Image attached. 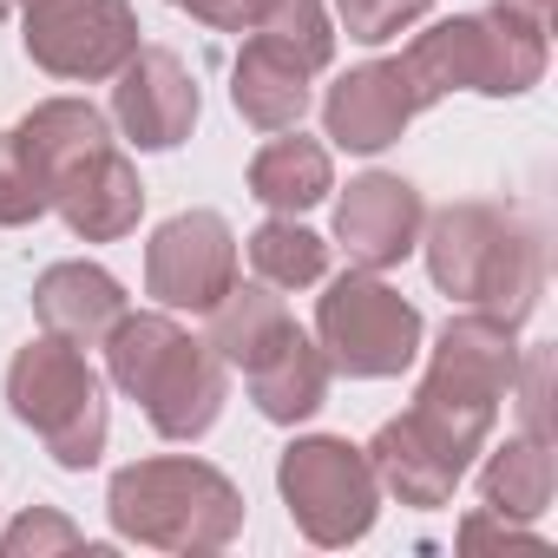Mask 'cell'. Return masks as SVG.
Instances as JSON below:
<instances>
[{
	"label": "cell",
	"mask_w": 558,
	"mask_h": 558,
	"mask_svg": "<svg viewBox=\"0 0 558 558\" xmlns=\"http://www.w3.org/2000/svg\"><path fill=\"white\" fill-rule=\"evenodd\" d=\"M421 250L434 290L460 310L519 329L545 296V236L519 204H486V197L447 204L421 223Z\"/></svg>",
	"instance_id": "1"
},
{
	"label": "cell",
	"mask_w": 558,
	"mask_h": 558,
	"mask_svg": "<svg viewBox=\"0 0 558 558\" xmlns=\"http://www.w3.org/2000/svg\"><path fill=\"white\" fill-rule=\"evenodd\" d=\"M99 349H106L112 388L132 395L165 440H204L217 427L230 401V368L210 355V342L184 336L171 310H145V316L125 310Z\"/></svg>",
	"instance_id": "2"
},
{
	"label": "cell",
	"mask_w": 558,
	"mask_h": 558,
	"mask_svg": "<svg viewBox=\"0 0 558 558\" xmlns=\"http://www.w3.org/2000/svg\"><path fill=\"white\" fill-rule=\"evenodd\" d=\"M112 532L151 551H223L243 532V493L230 473L191 453L132 460L106 486Z\"/></svg>",
	"instance_id": "3"
},
{
	"label": "cell",
	"mask_w": 558,
	"mask_h": 558,
	"mask_svg": "<svg viewBox=\"0 0 558 558\" xmlns=\"http://www.w3.org/2000/svg\"><path fill=\"white\" fill-rule=\"evenodd\" d=\"M401 73L421 99V112L447 93H486V99H519L545 80V34L519 27L506 14H453L427 34L408 40Z\"/></svg>",
	"instance_id": "4"
},
{
	"label": "cell",
	"mask_w": 558,
	"mask_h": 558,
	"mask_svg": "<svg viewBox=\"0 0 558 558\" xmlns=\"http://www.w3.org/2000/svg\"><path fill=\"white\" fill-rule=\"evenodd\" d=\"M8 408L21 427H34L53 453V466L66 473H86L99 466L106 453V434H112V414H106V381L99 368L60 342V336H34L14 362H8Z\"/></svg>",
	"instance_id": "5"
},
{
	"label": "cell",
	"mask_w": 558,
	"mask_h": 558,
	"mask_svg": "<svg viewBox=\"0 0 558 558\" xmlns=\"http://www.w3.org/2000/svg\"><path fill=\"white\" fill-rule=\"evenodd\" d=\"M276 493H283L296 532L310 545H355L381 519V480L368 453L342 434H303L276 460Z\"/></svg>",
	"instance_id": "6"
},
{
	"label": "cell",
	"mask_w": 558,
	"mask_h": 558,
	"mask_svg": "<svg viewBox=\"0 0 558 558\" xmlns=\"http://www.w3.org/2000/svg\"><path fill=\"white\" fill-rule=\"evenodd\" d=\"M421 336H427L421 310L395 283H381V269L336 276L316 303V342H323L329 368L349 381H388V375L414 368Z\"/></svg>",
	"instance_id": "7"
},
{
	"label": "cell",
	"mask_w": 558,
	"mask_h": 558,
	"mask_svg": "<svg viewBox=\"0 0 558 558\" xmlns=\"http://www.w3.org/2000/svg\"><path fill=\"white\" fill-rule=\"evenodd\" d=\"M21 47L53 80H112L145 40L125 0H21Z\"/></svg>",
	"instance_id": "8"
},
{
	"label": "cell",
	"mask_w": 558,
	"mask_h": 558,
	"mask_svg": "<svg viewBox=\"0 0 558 558\" xmlns=\"http://www.w3.org/2000/svg\"><path fill=\"white\" fill-rule=\"evenodd\" d=\"M236 283V230L217 210H178L145 243V296L158 310L204 316Z\"/></svg>",
	"instance_id": "9"
},
{
	"label": "cell",
	"mask_w": 558,
	"mask_h": 558,
	"mask_svg": "<svg viewBox=\"0 0 558 558\" xmlns=\"http://www.w3.org/2000/svg\"><path fill=\"white\" fill-rule=\"evenodd\" d=\"M112 119L138 151H178L197 125V80L171 47H138L119 73H112Z\"/></svg>",
	"instance_id": "10"
},
{
	"label": "cell",
	"mask_w": 558,
	"mask_h": 558,
	"mask_svg": "<svg viewBox=\"0 0 558 558\" xmlns=\"http://www.w3.org/2000/svg\"><path fill=\"white\" fill-rule=\"evenodd\" d=\"M427 204L401 171H362L336 197V243L349 250L355 269H395L421 250Z\"/></svg>",
	"instance_id": "11"
},
{
	"label": "cell",
	"mask_w": 558,
	"mask_h": 558,
	"mask_svg": "<svg viewBox=\"0 0 558 558\" xmlns=\"http://www.w3.org/2000/svg\"><path fill=\"white\" fill-rule=\"evenodd\" d=\"M421 99L401 73V60H368V66H349L329 93H323V138L336 151H388L408 125H414Z\"/></svg>",
	"instance_id": "12"
},
{
	"label": "cell",
	"mask_w": 558,
	"mask_h": 558,
	"mask_svg": "<svg viewBox=\"0 0 558 558\" xmlns=\"http://www.w3.org/2000/svg\"><path fill=\"white\" fill-rule=\"evenodd\" d=\"M53 210L66 217V230H73L80 243H119V236H132L138 217H145L138 165H132L119 145L93 151L80 171H66V178L53 184Z\"/></svg>",
	"instance_id": "13"
},
{
	"label": "cell",
	"mask_w": 558,
	"mask_h": 558,
	"mask_svg": "<svg viewBox=\"0 0 558 558\" xmlns=\"http://www.w3.org/2000/svg\"><path fill=\"white\" fill-rule=\"evenodd\" d=\"M34 316H40L47 336L73 342V349H99L106 329L125 316V283L106 263H86V256L53 263V269H40V283H34Z\"/></svg>",
	"instance_id": "14"
},
{
	"label": "cell",
	"mask_w": 558,
	"mask_h": 558,
	"mask_svg": "<svg viewBox=\"0 0 558 558\" xmlns=\"http://www.w3.org/2000/svg\"><path fill=\"white\" fill-rule=\"evenodd\" d=\"M329 381H336V368H329L323 342H316V336H303V329H290V336L276 342L256 368H243V388H250L256 414H263V421H276V427L310 421V414L329 401Z\"/></svg>",
	"instance_id": "15"
},
{
	"label": "cell",
	"mask_w": 558,
	"mask_h": 558,
	"mask_svg": "<svg viewBox=\"0 0 558 558\" xmlns=\"http://www.w3.org/2000/svg\"><path fill=\"white\" fill-rule=\"evenodd\" d=\"M14 145H21V158L34 165V178H40L47 197H53V184H60L66 171H80L93 151L112 145V119H106L93 99H40V106L14 125Z\"/></svg>",
	"instance_id": "16"
},
{
	"label": "cell",
	"mask_w": 558,
	"mask_h": 558,
	"mask_svg": "<svg viewBox=\"0 0 558 558\" xmlns=\"http://www.w3.org/2000/svg\"><path fill=\"white\" fill-rule=\"evenodd\" d=\"M230 106L256 132H290L310 112V73L290 53H276L263 34H250L243 53H236V66H230Z\"/></svg>",
	"instance_id": "17"
},
{
	"label": "cell",
	"mask_w": 558,
	"mask_h": 558,
	"mask_svg": "<svg viewBox=\"0 0 558 558\" xmlns=\"http://www.w3.org/2000/svg\"><path fill=\"white\" fill-rule=\"evenodd\" d=\"M204 323H210L204 342H210V355H217L223 368H256L276 342L296 329L283 290H269V283H230V290L204 310Z\"/></svg>",
	"instance_id": "18"
},
{
	"label": "cell",
	"mask_w": 558,
	"mask_h": 558,
	"mask_svg": "<svg viewBox=\"0 0 558 558\" xmlns=\"http://www.w3.org/2000/svg\"><path fill=\"white\" fill-rule=\"evenodd\" d=\"M336 191V165H329V145L323 138H303V125L276 132L256 158H250V197L276 217H296L310 204H323Z\"/></svg>",
	"instance_id": "19"
},
{
	"label": "cell",
	"mask_w": 558,
	"mask_h": 558,
	"mask_svg": "<svg viewBox=\"0 0 558 558\" xmlns=\"http://www.w3.org/2000/svg\"><path fill=\"white\" fill-rule=\"evenodd\" d=\"M368 453V466H375V480H381V493H395L401 506H414V512H434V506H447L453 499V486L466 480L440 447H427L401 414L395 421H381L375 427V440L362 447Z\"/></svg>",
	"instance_id": "20"
},
{
	"label": "cell",
	"mask_w": 558,
	"mask_h": 558,
	"mask_svg": "<svg viewBox=\"0 0 558 558\" xmlns=\"http://www.w3.org/2000/svg\"><path fill=\"white\" fill-rule=\"evenodd\" d=\"M480 506L499 519H538L551 506V440L538 434H512L506 447L486 453L480 466Z\"/></svg>",
	"instance_id": "21"
},
{
	"label": "cell",
	"mask_w": 558,
	"mask_h": 558,
	"mask_svg": "<svg viewBox=\"0 0 558 558\" xmlns=\"http://www.w3.org/2000/svg\"><path fill=\"white\" fill-rule=\"evenodd\" d=\"M250 263H256V283L269 290H310L329 276V243L296 217H269L250 230Z\"/></svg>",
	"instance_id": "22"
},
{
	"label": "cell",
	"mask_w": 558,
	"mask_h": 558,
	"mask_svg": "<svg viewBox=\"0 0 558 558\" xmlns=\"http://www.w3.org/2000/svg\"><path fill=\"white\" fill-rule=\"evenodd\" d=\"M256 34H263L276 53H290L310 80L336 60V27H329V14H323V0H276Z\"/></svg>",
	"instance_id": "23"
},
{
	"label": "cell",
	"mask_w": 558,
	"mask_h": 558,
	"mask_svg": "<svg viewBox=\"0 0 558 558\" xmlns=\"http://www.w3.org/2000/svg\"><path fill=\"white\" fill-rule=\"evenodd\" d=\"M53 210L47 184L34 178V165L21 158L14 132H0V230H21V223H40Z\"/></svg>",
	"instance_id": "24"
},
{
	"label": "cell",
	"mask_w": 558,
	"mask_h": 558,
	"mask_svg": "<svg viewBox=\"0 0 558 558\" xmlns=\"http://www.w3.org/2000/svg\"><path fill=\"white\" fill-rule=\"evenodd\" d=\"M427 8H434V0H336V21L349 27V40L388 47V40H401L414 21H427Z\"/></svg>",
	"instance_id": "25"
},
{
	"label": "cell",
	"mask_w": 558,
	"mask_h": 558,
	"mask_svg": "<svg viewBox=\"0 0 558 558\" xmlns=\"http://www.w3.org/2000/svg\"><path fill=\"white\" fill-rule=\"evenodd\" d=\"M86 538H80V525L66 519V512H53V506H27L8 532H0V551L8 558H47V551H80Z\"/></svg>",
	"instance_id": "26"
},
{
	"label": "cell",
	"mask_w": 558,
	"mask_h": 558,
	"mask_svg": "<svg viewBox=\"0 0 558 558\" xmlns=\"http://www.w3.org/2000/svg\"><path fill=\"white\" fill-rule=\"evenodd\" d=\"M512 395H519V414H525V434L551 440V349H525L519 355V375H512Z\"/></svg>",
	"instance_id": "27"
},
{
	"label": "cell",
	"mask_w": 558,
	"mask_h": 558,
	"mask_svg": "<svg viewBox=\"0 0 558 558\" xmlns=\"http://www.w3.org/2000/svg\"><path fill=\"white\" fill-rule=\"evenodd\" d=\"M178 8H184L191 21L217 27V34H256V27H263V14L276 8V0H178Z\"/></svg>",
	"instance_id": "28"
},
{
	"label": "cell",
	"mask_w": 558,
	"mask_h": 558,
	"mask_svg": "<svg viewBox=\"0 0 558 558\" xmlns=\"http://www.w3.org/2000/svg\"><path fill=\"white\" fill-rule=\"evenodd\" d=\"M460 545H525V551H538V532H525L519 519H499V512H473L460 525Z\"/></svg>",
	"instance_id": "29"
},
{
	"label": "cell",
	"mask_w": 558,
	"mask_h": 558,
	"mask_svg": "<svg viewBox=\"0 0 558 558\" xmlns=\"http://www.w3.org/2000/svg\"><path fill=\"white\" fill-rule=\"evenodd\" d=\"M493 14H506V21H519V27L551 34V0H493Z\"/></svg>",
	"instance_id": "30"
},
{
	"label": "cell",
	"mask_w": 558,
	"mask_h": 558,
	"mask_svg": "<svg viewBox=\"0 0 558 558\" xmlns=\"http://www.w3.org/2000/svg\"><path fill=\"white\" fill-rule=\"evenodd\" d=\"M8 14H14V0H0V21H8Z\"/></svg>",
	"instance_id": "31"
},
{
	"label": "cell",
	"mask_w": 558,
	"mask_h": 558,
	"mask_svg": "<svg viewBox=\"0 0 558 558\" xmlns=\"http://www.w3.org/2000/svg\"><path fill=\"white\" fill-rule=\"evenodd\" d=\"M171 8H178V0H171Z\"/></svg>",
	"instance_id": "32"
}]
</instances>
